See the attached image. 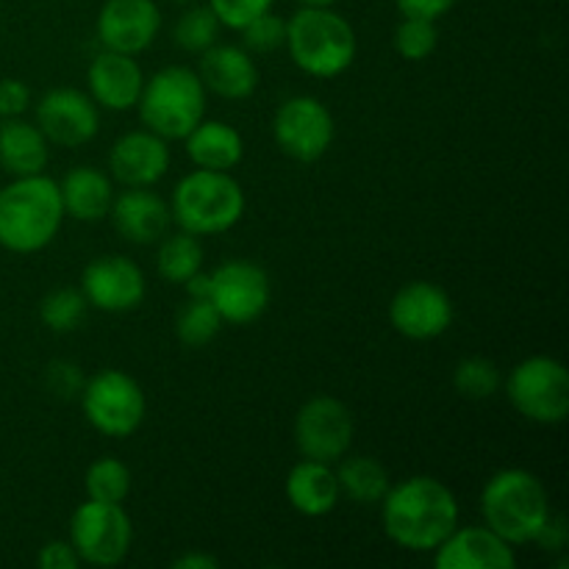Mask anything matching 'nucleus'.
<instances>
[{
	"label": "nucleus",
	"mask_w": 569,
	"mask_h": 569,
	"mask_svg": "<svg viewBox=\"0 0 569 569\" xmlns=\"http://www.w3.org/2000/svg\"><path fill=\"white\" fill-rule=\"evenodd\" d=\"M383 533L411 553H433L459 526L453 489L433 476H411L392 483L381 503Z\"/></svg>",
	"instance_id": "1"
},
{
	"label": "nucleus",
	"mask_w": 569,
	"mask_h": 569,
	"mask_svg": "<svg viewBox=\"0 0 569 569\" xmlns=\"http://www.w3.org/2000/svg\"><path fill=\"white\" fill-rule=\"evenodd\" d=\"M59 183L39 176L14 178L0 189V248L9 253H39L64 226Z\"/></svg>",
	"instance_id": "2"
},
{
	"label": "nucleus",
	"mask_w": 569,
	"mask_h": 569,
	"mask_svg": "<svg viewBox=\"0 0 569 569\" xmlns=\"http://www.w3.org/2000/svg\"><path fill=\"white\" fill-rule=\"evenodd\" d=\"M550 495L542 478L533 472L509 467L483 483L481 517L483 526L492 528L509 545L537 542L539 531L550 520Z\"/></svg>",
	"instance_id": "3"
},
{
	"label": "nucleus",
	"mask_w": 569,
	"mask_h": 569,
	"mask_svg": "<svg viewBox=\"0 0 569 569\" xmlns=\"http://www.w3.org/2000/svg\"><path fill=\"white\" fill-rule=\"evenodd\" d=\"M289 59L311 78H339L356 61V31L339 11L300 6L287 20Z\"/></svg>",
	"instance_id": "4"
},
{
	"label": "nucleus",
	"mask_w": 569,
	"mask_h": 569,
	"mask_svg": "<svg viewBox=\"0 0 569 569\" xmlns=\"http://www.w3.org/2000/svg\"><path fill=\"white\" fill-rule=\"evenodd\" d=\"M244 189L231 172L192 170L176 183L170 214L181 231L192 237H217L244 217Z\"/></svg>",
	"instance_id": "5"
},
{
	"label": "nucleus",
	"mask_w": 569,
	"mask_h": 569,
	"mask_svg": "<svg viewBox=\"0 0 569 569\" xmlns=\"http://www.w3.org/2000/svg\"><path fill=\"white\" fill-rule=\"evenodd\" d=\"M137 109L148 131L159 133L167 142H183V137L206 117V87L189 67H164L144 78Z\"/></svg>",
	"instance_id": "6"
},
{
	"label": "nucleus",
	"mask_w": 569,
	"mask_h": 569,
	"mask_svg": "<svg viewBox=\"0 0 569 569\" xmlns=\"http://www.w3.org/2000/svg\"><path fill=\"white\" fill-rule=\"evenodd\" d=\"M517 415L537 426H559L569 415V372L553 356H528L503 381Z\"/></svg>",
	"instance_id": "7"
},
{
	"label": "nucleus",
	"mask_w": 569,
	"mask_h": 569,
	"mask_svg": "<svg viewBox=\"0 0 569 569\" xmlns=\"http://www.w3.org/2000/svg\"><path fill=\"white\" fill-rule=\"evenodd\" d=\"M81 409L89 426L111 439H128L148 417L142 387L122 370H100L81 389Z\"/></svg>",
	"instance_id": "8"
},
{
	"label": "nucleus",
	"mask_w": 569,
	"mask_h": 569,
	"mask_svg": "<svg viewBox=\"0 0 569 569\" xmlns=\"http://www.w3.org/2000/svg\"><path fill=\"white\" fill-rule=\"evenodd\" d=\"M133 526L122 503L89 500L70 517V545L83 565L117 567L128 559Z\"/></svg>",
	"instance_id": "9"
},
{
	"label": "nucleus",
	"mask_w": 569,
	"mask_h": 569,
	"mask_svg": "<svg viewBox=\"0 0 569 569\" xmlns=\"http://www.w3.org/2000/svg\"><path fill=\"white\" fill-rule=\"evenodd\" d=\"M333 114L315 94H295L283 100L272 117V139L283 156L295 161H320L333 142Z\"/></svg>",
	"instance_id": "10"
},
{
	"label": "nucleus",
	"mask_w": 569,
	"mask_h": 569,
	"mask_svg": "<svg viewBox=\"0 0 569 569\" xmlns=\"http://www.w3.org/2000/svg\"><path fill=\"white\" fill-rule=\"evenodd\" d=\"M353 415L331 395H315L295 415V445L303 459L337 465L353 445Z\"/></svg>",
	"instance_id": "11"
},
{
	"label": "nucleus",
	"mask_w": 569,
	"mask_h": 569,
	"mask_svg": "<svg viewBox=\"0 0 569 569\" xmlns=\"http://www.w3.org/2000/svg\"><path fill=\"white\" fill-rule=\"evenodd\" d=\"M209 300L222 322L250 326L270 309V276L256 261H222L214 272H209Z\"/></svg>",
	"instance_id": "12"
},
{
	"label": "nucleus",
	"mask_w": 569,
	"mask_h": 569,
	"mask_svg": "<svg viewBox=\"0 0 569 569\" xmlns=\"http://www.w3.org/2000/svg\"><path fill=\"white\" fill-rule=\"evenodd\" d=\"M81 292L89 309L106 311V315H126L142 306L148 295V281L137 261L120 253L98 256L87 264L81 276Z\"/></svg>",
	"instance_id": "13"
},
{
	"label": "nucleus",
	"mask_w": 569,
	"mask_h": 569,
	"mask_svg": "<svg viewBox=\"0 0 569 569\" xmlns=\"http://www.w3.org/2000/svg\"><path fill=\"white\" fill-rule=\"evenodd\" d=\"M453 317V300L433 281H409L395 292L389 303V322L400 337L411 342H431L448 333Z\"/></svg>",
	"instance_id": "14"
},
{
	"label": "nucleus",
	"mask_w": 569,
	"mask_h": 569,
	"mask_svg": "<svg viewBox=\"0 0 569 569\" xmlns=\"http://www.w3.org/2000/svg\"><path fill=\"white\" fill-rule=\"evenodd\" d=\"M37 126L50 144L81 148L98 137L100 106L81 89L56 87L39 98Z\"/></svg>",
	"instance_id": "15"
},
{
	"label": "nucleus",
	"mask_w": 569,
	"mask_h": 569,
	"mask_svg": "<svg viewBox=\"0 0 569 569\" xmlns=\"http://www.w3.org/2000/svg\"><path fill=\"white\" fill-rule=\"evenodd\" d=\"M161 31V9L156 0H106L98 11L94 33L103 50L139 56Z\"/></svg>",
	"instance_id": "16"
},
{
	"label": "nucleus",
	"mask_w": 569,
	"mask_h": 569,
	"mask_svg": "<svg viewBox=\"0 0 569 569\" xmlns=\"http://www.w3.org/2000/svg\"><path fill=\"white\" fill-rule=\"evenodd\" d=\"M170 161V142L148 128L122 133L109 150L111 178L122 187H153L167 176Z\"/></svg>",
	"instance_id": "17"
},
{
	"label": "nucleus",
	"mask_w": 569,
	"mask_h": 569,
	"mask_svg": "<svg viewBox=\"0 0 569 569\" xmlns=\"http://www.w3.org/2000/svg\"><path fill=\"white\" fill-rule=\"evenodd\" d=\"M437 569H515V545L487 526H456L450 537L433 550Z\"/></svg>",
	"instance_id": "18"
},
{
	"label": "nucleus",
	"mask_w": 569,
	"mask_h": 569,
	"mask_svg": "<svg viewBox=\"0 0 569 569\" xmlns=\"http://www.w3.org/2000/svg\"><path fill=\"white\" fill-rule=\"evenodd\" d=\"M89 98L106 111L137 109L144 87V72L139 61L128 53L103 50L92 59L87 70Z\"/></svg>",
	"instance_id": "19"
},
{
	"label": "nucleus",
	"mask_w": 569,
	"mask_h": 569,
	"mask_svg": "<svg viewBox=\"0 0 569 569\" xmlns=\"http://www.w3.org/2000/svg\"><path fill=\"white\" fill-rule=\"evenodd\" d=\"M109 217L114 231L133 244L159 242L172 220L167 200L150 187H126V192L114 194Z\"/></svg>",
	"instance_id": "20"
},
{
	"label": "nucleus",
	"mask_w": 569,
	"mask_h": 569,
	"mask_svg": "<svg viewBox=\"0 0 569 569\" xmlns=\"http://www.w3.org/2000/svg\"><path fill=\"white\" fill-rule=\"evenodd\" d=\"M200 59V81L206 92L222 100H248L259 89V64L253 53L237 44H211Z\"/></svg>",
	"instance_id": "21"
},
{
	"label": "nucleus",
	"mask_w": 569,
	"mask_h": 569,
	"mask_svg": "<svg viewBox=\"0 0 569 569\" xmlns=\"http://www.w3.org/2000/svg\"><path fill=\"white\" fill-rule=\"evenodd\" d=\"M289 506L303 517H326L342 500L337 483V472L331 465L315 459H303L289 470L283 481Z\"/></svg>",
	"instance_id": "22"
},
{
	"label": "nucleus",
	"mask_w": 569,
	"mask_h": 569,
	"mask_svg": "<svg viewBox=\"0 0 569 569\" xmlns=\"http://www.w3.org/2000/svg\"><path fill=\"white\" fill-rule=\"evenodd\" d=\"M61 206L64 214L81 222H100L109 217L111 200H114V187L111 178L98 167H72L59 183Z\"/></svg>",
	"instance_id": "23"
},
{
	"label": "nucleus",
	"mask_w": 569,
	"mask_h": 569,
	"mask_svg": "<svg viewBox=\"0 0 569 569\" xmlns=\"http://www.w3.org/2000/svg\"><path fill=\"white\" fill-rule=\"evenodd\" d=\"M187 156L200 170L231 172L244 159V139L233 126L222 120H200L192 131L183 137Z\"/></svg>",
	"instance_id": "24"
},
{
	"label": "nucleus",
	"mask_w": 569,
	"mask_h": 569,
	"mask_svg": "<svg viewBox=\"0 0 569 569\" xmlns=\"http://www.w3.org/2000/svg\"><path fill=\"white\" fill-rule=\"evenodd\" d=\"M37 122L9 117L0 122V167L9 176H39L50 159V148Z\"/></svg>",
	"instance_id": "25"
},
{
	"label": "nucleus",
	"mask_w": 569,
	"mask_h": 569,
	"mask_svg": "<svg viewBox=\"0 0 569 569\" xmlns=\"http://www.w3.org/2000/svg\"><path fill=\"white\" fill-rule=\"evenodd\" d=\"M337 483L339 495L348 498L356 506H376L381 503L383 495L392 487V478H389L387 467L381 465L372 456H350V459L337 461Z\"/></svg>",
	"instance_id": "26"
},
{
	"label": "nucleus",
	"mask_w": 569,
	"mask_h": 569,
	"mask_svg": "<svg viewBox=\"0 0 569 569\" xmlns=\"http://www.w3.org/2000/svg\"><path fill=\"white\" fill-rule=\"evenodd\" d=\"M159 253H156V272H159L161 281L167 283H183L194 276V272L203 270V244L200 237H192L187 231L170 233V237L159 239Z\"/></svg>",
	"instance_id": "27"
},
{
	"label": "nucleus",
	"mask_w": 569,
	"mask_h": 569,
	"mask_svg": "<svg viewBox=\"0 0 569 569\" xmlns=\"http://www.w3.org/2000/svg\"><path fill=\"white\" fill-rule=\"evenodd\" d=\"M222 326L226 322L217 315L209 298H189L183 303V309L178 311L176 333L181 339V345H187V348H206V345L220 337Z\"/></svg>",
	"instance_id": "28"
},
{
	"label": "nucleus",
	"mask_w": 569,
	"mask_h": 569,
	"mask_svg": "<svg viewBox=\"0 0 569 569\" xmlns=\"http://www.w3.org/2000/svg\"><path fill=\"white\" fill-rule=\"evenodd\" d=\"M83 489H87L89 500L122 503L131 495V470L126 467V461L114 459V456H103V459L89 465Z\"/></svg>",
	"instance_id": "29"
},
{
	"label": "nucleus",
	"mask_w": 569,
	"mask_h": 569,
	"mask_svg": "<svg viewBox=\"0 0 569 569\" xmlns=\"http://www.w3.org/2000/svg\"><path fill=\"white\" fill-rule=\"evenodd\" d=\"M89 303L81 289L61 287L53 289L39 303V320L53 333H72L83 320H87Z\"/></svg>",
	"instance_id": "30"
},
{
	"label": "nucleus",
	"mask_w": 569,
	"mask_h": 569,
	"mask_svg": "<svg viewBox=\"0 0 569 569\" xmlns=\"http://www.w3.org/2000/svg\"><path fill=\"white\" fill-rule=\"evenodd\" d=\"M453 387L467 400H489L503 387V372H500V367L492 359L470 356V359L456 365Z\"/></svg>",
	"instance_id": "31"
},
{
	"label": "nucleus",
	"mask_w": 569,
	"mask_h": 569,
	"mask_svg": "<svg viewBox=\"0 0 569 569\" xmlns=\"http://www.w3.org/2000/svg\"><path fill=\"white\" fill-rule=\"evenodd\" d=\"M220 20L211 6H192L176 22V44L187 53H203L220 37Z\"/></svg>",
	"instance_id": "32"
},
{
	"label": "nucleus",
	"mask_w": 569,
	"mask_h": 569,
	"mask_svg": "<svg viewBox=\"0 0 569 569\" xmlns=\"http://www.w3.org/2000/svg\"><path fill=\"white\" fill-rule=\"evenodd\" d=\"M439 31L433 20H420V17H403L395 31V50L406 61H426L437 50Z\"/></svg>",
	"instance_id": "33"
},
{
	"label": "nucleus",
	"mask_w": 569,
	"mask_h": 569,
	"mask_svg": "<svg viewBox=\"0 0 569 569\" xmlns=\"http://www.w3.org/2000/svg\"><path fill=\"white\" fill-rule=\"evenodd\" d=\"M242 37L244 50H250V53H272V50L283 48V42H287V20L272 14L270 9L261 17H256L253 22H248L242 28Z\"/></svg>",
	"instance_id": "34"
},
{
	"label": "nucleus",
	"mask_w": 569,
	"mask_h": 569,
	"mask_svg": "<svg viewBox=\"0 0 569 569\" xmlns=\"http://www.w3.org/2000/svg\"><path fill=\"white\" fill-rule=\"evenodd\" d=\"M276 0H209L211 11L217 14L220 26L231 28V31H242L248 22L261 17L264 11L272 9Z\"/></svg>",
	"instance_id": "35"
},
{
	"label": "nucleus",
	"mask_w": 569,
	"mask_h": 569,
	"mask_svg": "<svg viewBox=\"0 0 569 569\" xmlns=\"http://www.w3.org/2000/svg\"><path fill=\"white\" fill-rule=\"evenodd\" d=\"M31 106V87L20 78H0V117H22Z\"/></svg>",
	"instance_id": "36"
},
{
	"label": "nucleus",
	"mask_w": 569,
	"mask_h": 569,
	"mask_svg": "<svg viewBox=\"0 0 569 569\" xmlns=\"http://www.w3.org/2000/svg\"><path fill=\"white\" fill-rule=\"evenodd\" d=\"M48 389L61 398H78L83 389V376L70 361H53L48 367Z\"/></svg>",
	"instance_id": "37"
},
{
	"label": "nucleus",
	"mask_w": 569,
	"mask_h": 569,
	"mask_svg": "<svg viewBox=\"0 0 569 569\" xmlns=\"http://www.w3.org/2000/svg\"><path fill=\"white\" fill-rule=\"evenodd\" d=\"M37 561L42 569H72L81 565L78 553L72 550L70 539H67V542L64 539H50V542L39 550Z\"/></svg>",
	"instance_id": "38"
},
{
	"label": "nucleus",
	"mask_w": 569,
	"mask_h": 569,
	"mask_svg": "<svg viewBox=\"0 0 569 569\" xmlns=\"http://www.w3.org/2000/svg\"><path fill=\"white\" fill-rule=\"evenodd\" d=\"M459 0H395L403 17H420V20H442Z\"/></svg>",
	"instance_id": "39"
},
{
	"label": "nucleus",
	"mask_w": 569,
	"mask_h": 569,
	"mask_svg": "<svg viewBox=\"0 0 569 569\" xmlns=\"http://www.w3.org/2000/svg\"><path fill=\"white\" fill-rule=\"evenodd\" d=\"M537 545L545 550H565L567 545V526L559 515H550V520L545 522V528L539 531Z\"/></svg>",
	"instance_id": "40"
},
{
	"label": "nucleus",
	"mask_w": 569,
	"mask_h": 569,
	"mask_svg": "<svg viewBox=\"0 0 569 569\" xmlns=\"http://www.w3.org/2000/svg\"><path fill=\"white\" fill-rule=\"evenodd\" d=\"M172 567L176 569H217L220 567V559L211 553H187V556H178V559L172 561Z\"/></svg>",
	"instance_id": "41"
},
{
	"label": "nucleus",
	"mask_w": 569,
	"mask_h": 569,
	"mask_svg": "<svg viewBox=\"0 0 569 569\" xmlns=\"http://www.w3.org/2000/svg\"><path fill=\"white\" fill-rule=\"evenodd\" d=\"M300 6H311V9H331L333 3H339V0H298Z\"/></svg>",
	"instance_id": "42"
},
{
	"label": "nucleus",
	"mask_w": 569,
	"mask_h": 569,
	"mask_svg": "<svg viewBox=\"0 0 569 569\" xmlns=\"http://www.w3.org/2000/svg\"><path fill=\"white\" fill-rule=\"evenodd\" d=\"M176 3H198V0H176Z\"/></svg>",
	"instance_id": "43"
}]
</instances>
